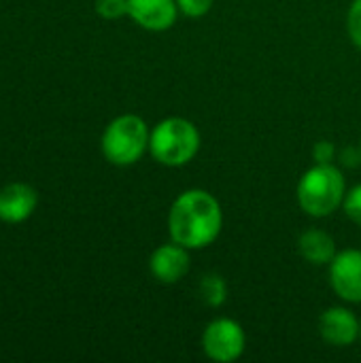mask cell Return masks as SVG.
I'll list each match as a JSON object with an SVG mask.
<instances>
[{"label":"cell","mask_w":361,"mask_h":363,"mask_svg":"<svg viewBox=\"0 0 361 363\" xmlns=\"http://www.w3.org/2000/svg\"><path fill=\"white\" fill-rule=\"evenodd\" d=\"M313 160L317 164H334L336 160V147L330 140H319L313 147Z\"/></svg>","instance_id":"cell-17"},{"label":"cell","mask_w":361,"mask_h":363,"mask_svg":"<svg viewBox=\"0 0 361 363\" xmlns=\"http://www.w3.org/2000/svg\"><path fill=\"white\" fill-rule=\"evenodd\" d=\"M360 149H361V143H360Z\"/></svg>","instance_id":"cell-19"},{"label":"cell","mask_w":361,"mask_h":363,"mask_svg":"<svg viewBox=\"0 0 361 363\" xmlns=\"http://www.w3.org/2000/svg\"><path fill=\"white\" fill-rule=\"evenodd\" d=\"M361 332V321L351 308L332 306L319 317V334L332 347H351L357 342Z\"/></svg>","instance_id":"cell-8"},{"label":"cell","mask_w":361,"mask_h":363,"mask_svg":"<svg viewBox=\"0 0 361 363\" xmlns=\"http://www.w3.org/2000/svg\"><path fill=\"white\" fill-rule=\"evenodd\" d=\"M360 340H361V332H360Z\"/></svg>","instance_id":"cell-18"},{"label":"cell","mask_w":361,"mask_h":363,"mask_svg":"<svg viewBox=\"0 0 361 363\" xmlns=\"http://www.w3.org/2000/svg\"><path fill=\"white\" fill-rule=\"evenodd\" d=\"M191 270V257L189 249L170 240L166 245H160L151 257H149V272L157 283L164 285H174L187 277Z\"/></svg>","instance_id":"cell-7"},{"label":"cell","mask_w":361,"mask_h":363,"mask_svg":"<svg viewBox=\"0 0 361 363\" xmlns=\"http://www.w3.org/2000/svg\"><path fill=\"white\" fill-rule=\"evenodd\" d=\"M343 211L353 223L361 225V183L347 191L345 202H343Z\"/></svg>","instance_id":"cell-14"},{"label":"cell","mask_w":361,"mask_h":363,"mask_svg":"<svg viewBox=\"0 0 361 363\" xmlns=\"http://www.w3.org/2000/svg\"><path fill=\"white\" fill-rule=\"evenodd\" d=\"M179 13L177 0H128V17L149 32L170 30Z\"/></svg>","instance_id":"cell-9"},{"label":"cell","mask_w":361,"mask_h":363,"mask_svg":"<svg viewBox=\"0 0 361 363\" xmlns=\"http://www.w3.org/2000/svg\"><path fill=\"white\" fill-rule=\"evenodd\" d=\"M347 30L353 45L361 49V0H353L347 13Z\"/></svg>","instance_id":"cell-15"},{"label":"cell","mask_w":361,"mask_h":363,"mask_svg":"<svg viewBox=\"0 0 361 363\" xmlns=\"http://www.w3.org/2000/svg\"><path fill=\"white\" fill-rule=\"evenodd\" d=\"M200 347L209 359L217 363H232L243 357L247 349V336L238 321L230 317H217L204 328Z\"/></svg>","instance_id":"cell-5"},{"label":"cell","mask_w":361,"mask_h":363,"mask_svg":"<svg viewBox=\"0 0 361 363\" xmlns=\"http://www.w3.org/2000/svg\"><path fill=\"white\" fill-rule=\"evenodd\" d=\"M200 151V132L194 121L185 117L162 119L149 136L151 157L168 168L189 164Z\"/></svg>","instance_id":"cell-3"},{"label":"cell","mask_w":361,"mask_h":363,"mask_svg":"<svg viewBox=\"0 0 361 363\" xmlns=\"http://www.w3.org/2000/svg\"><path fill=\"white\" fill-rule=\"evenodd\" d=\"M38 204V194L28 183H9L0 189V221L21 223L32 217Z\"/></svg>","instance_id":"cell-10"},{"label":"cell","mask_w":361,"mask_h":363,"mask_svg":"<svg viewBox=\"0 0 361 363\" xmlns=\"http://www.w3.org/2000/svg\"><path fill=\"white\" fill-rule=\"evenodd\" d=\"M223 230V211L219 200L206 189H187L179 194L168 211L170 240L189 251L213 245Z\"/></svg>","instance_id":"cell-1"},{"label":"cell","mask_w":361,"mask_h":363,"mask_svg":"<svg viewBox=\"0 0 361 363\" xmlns=\"http://www.w3.org/2000/svg\"><path fill=\"white\" fill-rule=\"evenodd\" d=\"M298 251H300L302 259L313 266H330V262L338 253L336 240L326 230H319V228H311L300 234Z\"/></svg>","instance_id":"cell-11"},{"label":"cell","mask_w":361,"mask_h":363,"mask_svg":"<svg viewBox=\"0 0 361 363\" xmlns=\"http://www.w3.org/2000/svg\"><path fill=\"white\" fill-rule=\"evenodd\" d=\"M330 285L343 302L361 304V251L343 249L330 262Z\"/></svg>","instance_id":"cell-6"},{"label":"cell","mask_w":361,"mask_h":363,"mask_svg":"<svg viewBox=\"0 0 361 363\" xmlns=\"http://www.w3.org/2000/svg\"><path fill=\"white\" fill-rule=\"evenodd\" d=\"M96 13L102 19H119L128 15V0H96Z\"/></svg>","instance_id":"cell-13"},{"label":"cell","mask_w":361,"mask_h":363,"mask_svg":"<svg viewBox=\"0 0 361 363\" xmlns=\"http://www.w3.org/2000/svg\"><path fill=\"white\" fill-rule=\"evenodd\" d=\"M347 196V181L338 166L317 164L311 166L298 181L296 198L300 208L315 219H323L343 208Z\"/></svg>","instance_id":"cell-2"},{"label":"cell","mask_w":361,"mask_h":363,"mask_svg":"<svg viewBox=\"0 0 361 363\" xmlns=\"http://www.w3.org/2000/svg\"><path fill=\"white\" fill-rule=\"evenodd\" d=\"M149 136L151 130L147 121L134 113H126L104 128L100 149L109 164L121 168L132 166L145 155V151H149Z\"/></svg>","instance_id":"cell-4"},{"label":"cell","mask_w":361,"mask_h":363,"mask_svg":"<svg viewBox=\"0 0 361 363\" xmlns=\"http://www.w3.org/2000/svg\"><path fill=\"white\" fill-rule=\"evenodd\" d=\"M213 2L215 0H177V6L185 17L198 19V17H204L213 9Z\"/></svg>","instance_id":"cell-16"},{"label":"cell","mask_w":361,"mask_h":363,"mask_svg":"<svg viewBox=\"0 0 361 363\" xmlns=\"http://www.w3.org/2000/svg\"><path fill=\"white\" fill-rule=\"evenodd\" d=\"M198 296L206 306H221L228 298V285L219 274H206L202 277L200 285H198Z\"/></svg>","instance_id":"cell-12"}]
</instances>
